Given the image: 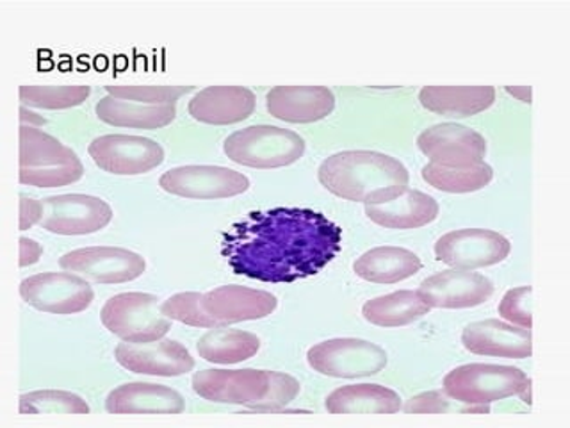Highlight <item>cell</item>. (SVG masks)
<instances>
[{
  "label": "cell",
  "instance_id": "cell-1",
  "mask_svg": "<svg viewBox=\"0 0 570 428\" xmlns=\"http://www.w3.org/2000/svg\"><path fill=\"white\" fill-rule=\"evenodd\" d=\"M343 246V228L305 207L254 211L223 234L232 272L263 282L317 275Z\"/></svg>",
  "mask_w": 570,
  "mask_h": 428
},
{
  "label": "cell",
  "instance_id": "cell-2",
  "mask_svg": "<svg viewBox=\"0 0 570 428\" xmlns=\"http://www.w3.org/2000/svg\"><path fill=\"white\" fill-rule=\"evenodd\" d=\"M320 183L344 201L385 204L409 187L410 174L396 157L374 150H344L326 157Z\"/></svg>",
  "mask_w": 570,
  "mask_h": 428
},
{
  "label": "cell",
  "instance_id": "cell-3",
  "mask_svg": "<svg viewBox=\"0 0 570 428\" xmlns=\"http://www.w3.org/2000/svg\"><path fill=\"white\" fill-rule=\"evenodd\" d=\"M298 380L267 370H202L193 374V391L213 403L255 410H281L298 397Z\"/></svg>",
  "mask_w": 570,
  "mask_h": 428
},
{
  "label": "cell",
  "instance_id": "cell-4",
  "mask_svg": "<svg viewBox=\"0 0 570 428\" xmlns=\"http://www.w3.org/2000/svg\"><path fill=\"white\" fill-rule=\"evenodd\" d=\"M85 165L76 152L32 125H20V183L61 187L77 183Z\"/></svg>",
  "mask_w": 570,
  "mask_h": 428
},
{
  "label": "cell",
  "instance_id": "cell-5",
  "mask_svg": "<svg viewBox=\"0 0 570 428\" xmlns=\"http://www.w3.org/2000/svg\"><path fill=\"white\" fill-rule=\"evenodd\" d=\"M223 152L237 165L249 168H281L293 165L305 152V139L294 130L276 125H249L232 133Z\"/></svg>",
  "mask_w": 570,
  "mask_h": 428
},
{
  "label": "cell",
  "instance_id": "cell-6",
  "mask_svg": "<svg viewBox=\"0 0 570 428\" xmlns=\"http://www.w3.org/2000/svg\"><path fill=\"white\" fill-rule=\"evenodd\" d=\"M530 377L515 366H459L444 377V392L469 406H489L492 401L519 395Z\"/></svg>",
  "mask_w": 570,
  "mask_h": 428
},
{
  "label": "cell",
  "instance_id": "cell-7",
  "mask_svg": "<svg viewBox=\"0 0 570 428\" xmlns=\"http://www.w3.org/2000/svg\"><path fill=\"white\" fill-rule=\"evenodd\" d=\"M100 320L111 334L129 343L157 341L171 329V320L160 311L156 294L138 291L115 294L107 300Z\"/></svg>",
  "mask_w": 570,
  "mask_h": 428
},
{
  "label": "cell",
  "instance_id": "cell-8",
  "mask_svg": "<svg viewBox=\"0 0 570 428\" xmlns=\"http://www.w3.org/2000/svg\"><path fill=\"white\" fill-rule=\"evenodd\" d=\"M312 370L337 379H358L380 373L387 366V353L379 344L356 338L328 339L307 352Z\"/></svg>",
  "mask_w": 570,
  "mask_h": 428
},
{
  "label": "cell",
  "instance_id": "cell-9",
  "mask_svg": "<svg viewBox=\"0 0 570 428\" xmlns=\"http://www.w3.org/2000/svg\"><path fill=\"white\" fill-rule=\"evenodd\" d=\"M26 303L50 314H76L94 303L95 293L86 279L71 272L38 273L20 284Z\"/></svg>",
  "mask_w": 570,
  "mask_h": 428
},
{
  "label": "cell",
  "instance_id": "cell-10",
  "mask_svg": "<svg viewBox=\"0 0 570 428\" xmlns=\"http://www.w3.org/2000/svg\"><path fill=\"white\" fill-rule=\"evenodd\" d=\"M88 152L98 168L115 175L147 174L165 160V148L156 139L130 134L98 136Z\"/></svg>",
  "mask_w": 570,
  "mask_h": 428
},
{
  "label": "cell",
  "instance_id": "cell-11",
  "mask_svg": "<svg viewBox=\"0 0 570 428\" xmlns=\"http://www.w3.org/2000/svg\"><path fill=\"white\" fill-rule=\"evenodd\" d=\"M41 202L43 218L38 225L61 236L94 234L112 220L111 205L98 196L68 193L47 196Z\"/></svg>",
  "mask_w": 570,
  "mask_h": 428
},
{
  "label": "cell",
  "instance_id": "cell-12",
  "mask_svg": "<svg viewBox=\"0 0 570 428\" xmlns=\"http://www.w3.org/2000/svg\"><path fill=\"white\" fill-rule=\"evenodd\" d=\"M65 272L86 276L97 284H124L145 273L147 263L141 255L120 246H88L67 252L59 259Z\"/></svg>",
  "mask_w": 570,
  "mask_h": 428
},
{
  "label": "cell",
  "instance_id": "cell-13",
  "mask_svg": "<svg viewBox=\"0 0 570 428\" xmlns=\"http://www.w3.org/2000/svg\"><path fill=\"white\" fill-rule=\"evenodd\" d=\"M159 186L186 198H228L248 192L249 178L225 166L187 165L160 175Z\"/></svg>",
  "mask_w": 570,
  "mask_h": 428
},
{
  "label": "cell",
  "instance_id": "cell-14",
  "mask_svg": "<svg viewBox=\"0 0 570 428\" xmlns=\"http://www.w3.org/2000/svg\"><path fill=\"white\" fill-rule=\"evenodd\" d=\"M510 241L487 228H460L448 232L435 243V255L442 263L460 270L492 266L510 254Z\"/></svg>",
  "mask_w": 570,
  "mask_h": 428
},
{
  "label": "cell",
  "instance_id": "cell-15",
  "mask_svg": "<svg viewBox=\"0 0 570 428\" xmlns=\"http://www.w3.org/2000/svg\"><path fill=\"white\" fill-rule=\"evenodd\" d=\"M198 305L207 320V327L214 329L269 317L278 305V300L269 291L232 284L200 293Z\"/></svg>",
  "mask_w": 570,
  "mask_h": 428
},
{
  "label": "cell",
  "instance_id": "cell-16",
  "mask_svg": "<svg viewBox=\"0 0 570 428\" xmlns=\"http://www.w3.org/2000/svg\"><path fill=\"white\" fill-rule=\"evenodd\" d=\"M419 150L430 163L444 166H468L483 163L487 142L480 133L460 124H436L417 136Z\"/></svg>",
  "mask_w": 570,
  "mask_h": 428
},
{
  "label": "cell",
  "instance_id": "cell-17",
  "mask_svg": "<svg viewBox=\"0 0 570 428\" xmlns=\"http://www.w3.org/2000/svg\"><path fill=\"white\" fill-rule=\"evenodd\" d=\"M494 293V284L481 273L469 270H445L428 276L419 285L417 294L430 308L468 309L476 308Z\"/></svg>",
  "mask_w": 570,
  "mask_h": 428
},
{
  "label": "cell",
  "instance_id": "cell-18",
  "mask_svg": "<svg viewBox=\"0 0 570 428\" xmlns=\"http://www.w3.org/2000/svg\"><path fill=\"white\" fill-rule=\"evenodd\" d=\"M115 357L125 370L154 377H178L195 368L189 350L174 339H157L150 343L124 341L116 347Z\"/></svg>",
  "mask_w": 570,
  "mask_h": 428
},
{
  "label": "cell",
  "instance_id": "cell-19",
  "mask_svg": "<svg viewBox=\"0 0 570 428\" xmlns=\"http://www.w3.org/2000/svg\"><path fill=\"white\" fill-rule=\"evenodd\" d=\"M269 115L291 124H312L334 111L335 95L326 86H275L266 95Z\"/></svg>",
  "mask_w": 570,
  "mask_h": 428
},
{
  "label": "cell",
  "instance_id": "cell-20",
  "mask_svg": "<svg viewBox=\"0 0 570 428\" xmlns=\"http://www.w3.org/2000/svg\"><path fill=\"white\" fill-rule=\"evenodd\" d=\"M463 347L476 356L525 359L533 353L531 329L504 321L483 320L469 323L462 332Z\"/></svg>",
  "mask_w": 570,
  "mask_h": 428
},
{
  "label": "cell",
  "instance_id": "cell-21",
  "mask_svg": "<svg viewBox=\"0 0 570 428\" xmlns=\"http://www.w3.org/2000/svg\"><path fill=\"white\" fill-rule=\"evenodd\" d=\"M184 409L183 395L163 383H124L106 398L109 415H180Z\"/></svg>",
  "mask_w": 570,
  "mask_h": 428
},
{
  "label": "cell",
  "instance_id": "cell-22",
  "mask_svg": "<svg viewBox=\"0 0 570 428\" xmlns=\"http://www.w3.org/2000/svg\"><path fill=\"white\" fill-rule=\"evenodd\" d=\"M254 91L243 86H209L187 104V111L204 124L228 125L246 120L255 111Z\"/></svg>",
  "mask_w": 570,
  "mask_h": 428
},
{
  "label": "cell",
  "instance_id": "cell-23",
  "mask_svg": "<svg viewBox=\"0 0 570 428\" xmlns=\"http://www.w3.org/2000/svg\"><path fill=\"white\" fill-rule=\"evenodd\" d=\"M439 202L433 196L410 187L394 201L365 205L367 218L385 228L423 227L439 216Z\"/></svg>",
  "mask_w": 570,
  "mask_h": 428
},
{
  "label": "cell",
  "instance_id": "cell-24",
  "mask_svg": "<svg viewBox=\"0 0 570 428\" xmlns=\"http://www.w3.org/2000/svg\"><path fill=\"white\" fill-rule=\"evenodd\" d=\"M419 100L428 111L442 116L478 115L489 109L495 100L494 86H424Z\"/></svg>",
  "mask_w": 570,
  "mask_h": 428
},
{
  "label": "cell",
  "instance_id": "cell-25",
  "mask_svg": "<svg viewBox=\"0 0 570 428\" xmlns=\"http://www.w3.org/2000/svg\"><path fill=\"white\" fill-rule=\"evenodd\" d=\"M325 407L330 415H394L401 397L380 383H350L330 392Z\"/></svg>",
  "mask_w": 570,
  "mask_h": 428
},
{
  "label": "cell",
  "instance_id": "cell-26",
  "mask_svg": "<svg viewBox=\"0 0 570 428\" xmlns=\"http://www.w3.org/2000/svg\"><path fill=\"white\" fill-rule=\"evenodd\" d=\"M100 120L115 127H134V129H160L177 118V104L132 103L112 95L100 98L95 106Z\"/></svg>",
  "mask_w": 570,
  "mask_h": 428
},
{
  "label": "cell",
  "instance_id": "cell-27",
  "mask_svg": "<svg viewBox=\"0 0 570 428\" xmlns=\"http://www.w3.org/2000/svg\"><path fill=\"white\" fill-rule=\"evenodd\" d=\"M421 259L400 246H376L362 254L353 264L356 275L374 284H396L421 272Z\"/></svg>",
  "mask_w": 570,
  "mask_h": 428
},
{
  "label": "cell",
  "instance_id": "cell-28",
  "mask_svg": "<svg viewBox=\"0 0 570 428\" xmlns=\"http://www.w3.org/2000/svg\"><path fill=\"white\" fill-rule=\"evenodd\" d=\"M198 356L214 364H237L261 350V339L246 330L214 327L196 343Z\"/></svg>",
  "mask_w": 570,
  "mask_h": 428
},
{
  "label": "cell",
  "instance_id": "cell-29",
  "mask_svg": "<svg viewBox=\"0 0 570 428\" xmlns=\"http://www.w3.org/2000/svg\"><path fill=\"white\" fill-rule=\"evenodd\" d=\"M430 305L419 296L417 291H394L367 300L362 308L365 320L379 327H403L423 318Z\"/></svg>",
  "mask_w": 570,
  "mask_h": 428
},
{
  "label": "cell",
  "instance_id": "cell-30",
  "mask_svg": "<svg viewBox=\"0 0 570 428\" xmlns=\"http://www.w3.org/2000/svg\"><path fill=\"white\" fill-rule=\"evenodd\" d=\"M424 181L445 193H471L483 189L494 177L492 166L483 163L468 166H444L428 163L421 169Z\"/></svg>",
  "mask_w": 570,
  "mask_h": 428
},
{
  "label": "cell",
  "instance_id": "cell-31",
  "mask_svg": "<svg viewBox=\"0 0 570 428\" xmlns=\"http://www.w3.org/2000/svg\"><path fill=\"white\" fill-rule=\"evenodd\" d=\"M20 415H89V406L85 398L76 392L45 391L26 392L18 403Z\"/></svg>",
  "mask_w": 570,
  "mask_h": 428
},
{
  "label": "cell",
  "instance_id": "cell-32",
  "mask_svg": "<svg viewBox=\"0 0 570 428\" xmlns=\"http://www.w3.org/2000/svg\"><path fill=\"white\" fill-rule=\"evenodd\" d=\"M91 95L88 85H23L20 86V100L27 106L41 109H70L80 106Z\"/></svg>",
  "mask_w": 570,
  "mask_h": 428
},
{
  "label": "cell",
  "instance_id": "cell-33",
  "mask_svg": "<svg viewBox=\"0 0 570 428\" xmlns=\"http://www.w3.org/2000/svg\"><path fill=\"white\" fill-rule=\"evenodd\" d=\"M195 86H141V85H109L106 91L112 97L132 100V103L151 104H177L178 98L193 91Z\"/></svg>",
  "mask_w": 570,
  "mask_h": 428
},
{
  "label": "cell",
  "instance_id": "cell-34",
  "mask_svg": "<svg viewBox=\"0 0 570 428\" xmlns=\"http://www.w3.org/2000/svg\"><path fill=\"white\" fill-rule=\"evenodd\" d=\"M533 290L531 285L513 288L504 293L503 300L499 303V317L515 325L531 329L533 325Z\"/></svg>",
  "mask_w": 570,
  "mask_h": 428
},
{
  "label": "cell",
  "instance_id": "cell-35",
  "mask_svg": "<svg viewBox=\"0 0 570 428\" xmlns=\"http://www.w3.org/2000/svg\"><path fill=\"white\" fill-rule=\"evenodd\" d=\"M198 299H200V293H196V291L177 293L160 303V311L169 320L183 321L186 325L209 329L204 312L200 311V305H198Z\"/></svg>",
  "mask_w": 570,
  "mask_h": 428
},
{
  "label": "cell",
  "instance_id": "cell-36",
  "mask_svg": "<svg viewBox=\"0 0 570 428\" xmlns=\"http://www.w3.org/2000/svg\"><path fill=\"white\" fill-rule=\"evenodd\" d=\"M406 415H442L450 410L448 395L442 391H426L410 398L403 407Z\"/></svg>",
  "mask_w": 570,
  "mask_h": 428
},
{
  "label": "cell",
  "instance_id": "cell-37",
  "mask_svg": "<svg viewBox=\"0 0 570 428\" xmlns=\"http://www.w3.org/2000/svg\"><path fill=\"white\" fill-rule=\"evenodd\" d=\"M43 218V202L31 196L20 195V231L31 228Z\"/></svg>",
  "mask_w": 570,
  "mask_h": 428
},
{
  "label": "cell",
  "instance_id": "cell-38",
  "mask_svg": "<svg viewBox=\"0 0 570 428\" xmlns=\"http://www.w3.org/2000/svg\"><path fill=\"white\" fill-rule=\"evenodd\" d=\"M43 255V246L31 237H20V266H31Z\"/></svg>",
  "mask_w": 570,
  "mask_h": 428
},
{
  "label": "cell",
  "instance_id": "cell-39",
  "mask_svg": "<svg viewBox=\"0 0 570 428\" xmlns=\"http://www.w3.org/2000/svg\"><path fill=\"white\" fill-rule=\"evenodd\" d=\"M20 120H22V125H32V127H38V125H45L47 124V120L45 118H41V116H36L35 113L29 111L27 107H20Z\"/></svg>",
  "mask_w": 570,
  "mask_h": 428
},
{
  "label": "cell",
  "instance_id": "cell-40",
  "mask_svg": "<svg viewBox=\"0 0 570 428\" xmlns=\"http://www.w3.org/2000/svg\"><path fill=\"white\" fill-rule=\"evenodd\" d=\"M507 91L513 97L519 98L522 103L531 104V88L530 86H521V88H515V86H507Z\"/></svg>",
  "mask_w": 570,
  "mask_h": 428
}]
</instances>
